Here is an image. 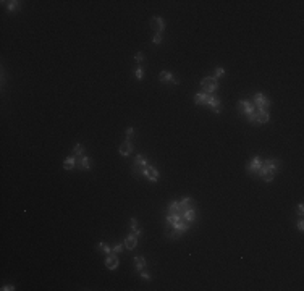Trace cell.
<instances>
[{"label": "cell", "instance_id": "6da1fadb", "mask_svg": "<svg viewBox=\"0 0 304 291\" xmlns=\"http://www.w3.org/2000/svg\"><path fill=\"white\" fill-rule=\"evenodd\" d=\"M238 110L240 113H244V115H248L249 121H256V107H254V104L248 102V100H240L238 102Z\"/></svg>", "mask_w": 304, "mask_h": 291}, {"label": "cell", "instance_id": "7a4b0ae2", "mask_svg": "<svg viewBox=\"0 0 304 291\" xmlns=\"http://www.w3.org/2000/svg\"><path fill=\"white\" fill-rule=\"evenodd\" d=\"M201 86H202L205 94H212L213 91L218 89V81H217V78H204L201 81Z\"/></svg>", "mask_w": 304, "mask_h": 291}, {"label": "cell", "instance_id": "3957f363", "mask_svg": "<svg viewBox=\"0 0 304 291\" xmlns=\"http://www.w3.org/2000/svg\"><path fill=\"white\" fill-rule=\"evenodd\" d=\"M269 105H270V100L267 99V97H264L260 92L254 94V107H256L257 112L265 110V107H269Z\"/></svg>", "mask_w": 304, "mask_h": 291}, {"label": "cell", "instance_id": "277c9868", "mask_svg": "<svg viewBox=\"0 0 304 291\" xmlns=\"http://www.w3.org/2000/svg\"><path fill=\"white\" fill-rule=\"evenodd\" d=\"M143 175H144L146 178H149L151 181H157V180H159V172H157V168L149 167V165L144 168V173H143Z\"/></svg>", "mask_w": 304, "mask_h": 291}, {"label": "cell", "instance_id": "5b68a950", "mask_svg": "<svg viewBox=\"0 0 304 291\" xmlns=\"http://www.w3.org/2000/svg\"><path fill=\"white\" fill-rule=\"evenodd\" d=\"M205 104H207L213 112L220 113V100L217 99V97H213V95H207V99H205Z\"/></svg>", "mask_w": 304, "mask_h": 291}, {"label": "cell", "instance_id": "8992f818", "mask_svg": "<svg viewBox=\"0 0 304 291\" xmlns=\"http://www.w3.org/2000/svg\"><path fill=\"white\" fill-rule=\"evenodd\" d=\"M105 265H107V269H110V270H113V269H117L118 267V257H117V254H109V257H107V261H105Z\"/></svg>", "mask_w": 304, "mask_h": 291}, {"label": "cell", "instance_id": "52a82bcc", "mask_svg": "<svg viewBox=\"0 0 304 291\" xmlns=\"http://www.w3.org/2000/svg\"><path fill=\"white\" fill-rule=\"evenodd\" d=\"M260 160H259V157H254L252 159V162H251V164L248 165V172L249 173H257L259 172V168H260Z\"/></svg>", "mask_w": 304, "mask_h": 291}, {"label": "cell", "instance_id": "ba28073f", "mask_svg": "<svg viewBox=\"0 0 304 291\" xmlns=\"http://www.w3.org/2000/svg\"><path fill=\"white\" fill-rule=\"evenodd\" d=\"M152 29H155L157 32H162V29L165 28V23H163V20L162 18H159V16H155V18L152 20Z\"/></svg>", "mask_w": 304, "mask_h": 291}, {"label": "cell", "instance_id": "9c48e42d", "mask_svg": "<svg viewBox=\"0 0 304 291\" xmlns=\"http://www.w3.org/2000/svg\"><path fill=\"white\" fill-rule=\"evenodd\" d=\"M191 206H193V199H191V197H185L181 202H178V210L183 214L185 210H186V209H189Z\"/></svg>", "mask_w": 304, "mask_h": 291}, {"label": "cell", "instance_id": "30bf717a", "mask_svg": "<svg viewBox=\"0 0 304 291\" xmlns=\"http://www.w3.org/2000/svg\"><path fill=\"white\" fill-rule=\"evenodd\" d=\"M181 217L185 218L186 222H189V223H193L194 222V218H196V212H194V209L193 207H189V209H186L185 212L181 214Z\"/></svg>", "mask_w": 304, "mask_h": 291}, {"label": "cell", "instance_id": "8fae6325", "mask_svg": "<svg viewBox=\"0 0 304 291\" xmlns=\"http://www.w3.org/2000/svg\"><path fill=\"white\" fill-rule=\"evenodd\" d=\"M136 244H138V238L134 236V234H128L126 239H125V246H126V249H134Z\"/></svg>", "mask_w": 304, "mask_h": 291}, {"label": "cell", "instance_id": "7c38bea8", "mask_svg": "<svg viewBox=\"0 0 304 291\" xmlns=\"http://www.w3.org/2000/svg\"><path fill=\"white\" fill-rule=\"evenodd\" d=\"M131 150H133V146H131L129 141H125L120 146V154H121V155H129Z\"/></svg>", "mask_w": 304, "mask_h": 291}, {"label": "cell", "instance_id": "4fadbf2b", "mask_svg": "<svg viewBox=\"0 0 304 291\" xmlns=\"http://www.w3.org/2000/svg\"><path fill=\"white\" fill-rule=\"evenodd\" d=\"M269 120H270L269 112L262 110V112H257V113H256V121H259V123H267Z\"/></svg>", "mask_w": 304, "mask_h": 291}, {"label": "cell", "instance_id": "5bb4252c", "mask_svg": "<svg viewBox=\"0 0 304 291\" xmlns=\"http://www.w3.org/2000/svg\"><path fill=\"white\" fill-rule=\"evenodd\" d=\"M269 170H272V172L275 173V170L278 168V167H280V162H278V160H275V159H269V160H265V164H264Z\"/></svg>", "mask_w": 304, "mask_h": 291}, {"label": "cell", "instance_id": "9a60e30c", "mask_svg": "<svg viewBox=\"0 0 304 291\" xmlns=\"http://www.w3.org/2000/svg\"><path fill=\"white\" fill-rule=\"evenodd\" d=\"M75 165H76V159L75 157H68L67 160H65V164H63V168L65 170H71Z\"/></svg>", "mask_w": 304, "mask_h": 291}, {"label": "cell", "instance_id": "2e32d148", "mask_svg": "<svg viewBox=\"0 0 304 291\" xmlns=\"http://www.w3.org/2000/svg\"><path fill=\"white\" fill-rule=\"evenodd\" d=\"M78 167H81V168H89L91 167V164H89V157H84V155H81V159H79V162L76 164Z\"/></svg>", "mask_w": 304, "mask_h": 291}, {"label": "cell", "instance_id": "e0dca14e", "mask_svg": "<svg viewBox=\"0 0 304 291\" xmlns=\"http://www.w3.org/2000/svg\"><path fill=\"white\" fill-rule=\"evenodd\" d=\"M207 95H209V94L198 92V94L194 95V102H196V104H204V102H205V99H207Z\"/></svg>", "mask_w": 304, "mask_h": 291}, {"label": "cell", "instance_id": "ac0fdd59", "mask_svg": "<svg viewBox=\"0 0 304 291\" xmlns=\"http://www.w3.org/2000/svg\"><path fill=\"white\" fill-rule=\"evenodd\" d=\"M171 73H167V71H162L160 75H159V79L162 81V83H168V81H171Z\"/></svg>", "mask_w": 304, "mask_h": 291}, {"label": "cell", "instance_id": "d6986e66", "mask_svg": "<svg viewBox=\"0 0 304 291\" xmlns=\"http://www.w3.org/2000/svg\"><path fill=\"white\" fill-rule=\"evenodd\" d=\"M134 262H136V269H138V270H143L144 267H146L144 257H134Z\"/></svg>", "mask_w": 304, "mask_h": 291}, {"label": "cell", "instance_id": "ffe728a7", "mask_svg": "<svg viewBox=\"0 0 304 291\" xmlns=\"http://www.w3.org/2000/svg\"><path fill=\"white\" fill-rule=\"evenodd\" d=\"M97 247H99V249L102 251V252H105L107 256H109V254H112V252H113V251H112V247H110V246H107V244H104V242H101V244H99V246H97Z\"/></svg>", "mask_w": 304, "mask_h": 291}, {"label": "cell", "instance_id": "44dd1931", "mask_svg": "<svg viewBox=\"0 0 304 291\" xmlns=\"http://www.w3.org/2000/svg\"><path fill=\"white\" fill-rule=\"evenodd\" d=\"M168 210H170V214H178V202H171Z\"/></svg>", "mask_w": 304, "mask_h": 291}, {"label": "cell", "instance_id": "7402d4cb", "mask_svg": "<svg viewBox=\"0 0 304 291\" xmlns=\"http://www.w3.org/2000/svg\"><path fill=\"white\" fill-rule=\"evenodd\" d=\"M75 155H83V146H81V144H76L75 146Z\"/></svg>", "mask_w": 304, "mask_h": 291}, {"label": "cell", "instance_id": "603a6c76", "mask_svg": "<svg viewBox=\"0 0 304 291\" xmlns=\"http://www.w3.org/2000/svg\"><path fill=\"white\" fill-rule=\"evenodd\" d=\"M18 5H20V2H10V3H8V10L13 12V10H16V8H18Z\"/></svg>", "mask_w": 304, "mask_h": 291}, {"label": "cell", "instance_id": "cb8c5ba5", "mask_svg": "<svg viewBox=\"0 0 304 291\" xmlns=\"http://www.w3.org/2000/svg\"><path fill=\"white\" fill-rule=\"evenodd\" d=\"M223 75H225V70L218 67V68L215 70V78H222V76H223Z\"/></svg>", "mask_w": 304, "mask_h": 291}, {"label": "cell", "instance_id": "d4e9b609", "mask_svg": "<svg viewBox=\"0 0 304 291\" xmlns=\"http://www.w3.org/2000/svg\"><path fill=\"white\" fill-rule=\"evenodd\" d=\"M160 42H162V32H157L154 36V44H160Z\"/></svg>", "mask_w": 304, "mask_h": 291}, {"label": "cell", "instance_id": "484cf974", "mask_svg": "<svg viewBox=\"0 0 304 291\" xmlns=\"http://www.w3.org/2000/svg\"><path fill=\"white\" fill-rule=\"evenodd\" d=\"M133 133H134V129H133V128H128V129H126V141H129V139H131Z\"/></svg>", "mask_w": 304, "mask_h": 291}, {"label": "cell", "instance_id": "4316f807", "mask_svg": "<svg viewBox=\"0 0 304 291\" xmlns=\"http://www.w3.org/2000/svg\"><path fill=\"white\" fill-rule=\"evenodd\" d=\"M123 246H125V244H117V246L113 247V252H115V254H117V252H121V251H123Z\"/></svg>", "mask_w": 304, "mask_h": 291}, {"label": "cell", "instance_id": "83f0119b", "mask_svg": "<svg viewBox=\"0 0 304 291\" xmlns=\"http://www.w3.org/2000/svg\"><path fill=\"white\" fill-rule=\"evenodd\" d=\"M136 78H138V79H141V78H143V68H141V67H139V68L136 70Z\"/></svg>", "mask_w": 304, "mask_h": 291}, {"label": "cell", "instance_id": "f1b7e54d", "mask_svg": "<svg viewBox=\"0 0 304 291\" xmlns=\"http://www.w3.org/2000/svg\"><path fill=\"white\" fill-rule=\"evenodd\" d=\"M134 58H136V62H143V58H144V55H143L141 52H138V53H136V57H134Z\"/></svg>", "mask_w": 304, "mask_h": 291}, {"label": "cell", "instance_id": "f546056e", "mask_svg": "<svg viewBox=\"0 0 304 291\" xmlns=\"http://www.w3.org/2000/svg\"><path fill=\"white\" fill-rule=\"evenodd\" d=\"M141 277H143L144 280H151V275L147 273V272H143V273H141Z\"/></svg>", "mask_w": 304, "mask_h": 291}, {"label": "cell", "instance_id": "4dcf8cb0", "mask_svg": "<svg viewBox=\"0 0 304 291\" xmlns=\"http://www.w3.org/2000/svg\"><path fill=\"white\" fill-rule=\"evenodd\" d=\"M298 228H299V231H302V230H304V222H302V220H299V222H298Z\"/></svg>", "mask_w": 304, "mask_h": 291}, {"label": "cell", "instance_id": "1f68e13d", "mask_svg": "<svg viewBox=\"0 0 304 291\" xmlns=\"http://www.w3.org/2000/svg\"><path fill=\"white\" fill-rule=\"evenodd\" d=\"M302 209H304V206L299 204V206H298V214H299V215H302Z\"/></svg>", "mask_w": 304, "mask_h": 291}, {"label": "cell", "instance_id": "d6a6232c", "mask_svg": "<svg viewBox=\"0 0 304 291\" xmlns=\"http://www.w3.org/2000/svg\"><path fill=\"white\" fill-rule=\"evenodd\" d=\"M2 289H5V291H8V289H10V291H12V289H15V288H13V286H3Z\"/></svg>", "mask_w": 304, "mask_h": 291}, {"label": "cell", "instance_id": "836d02e7", "mask_svg": "<svg viewBox=\"0 0 304 291\" xmlns=\"http://www.w3.org/2000/svg\"><path fill=\"white\" fill-rule=\"evenodd\" d=\"M171 83H173V84H178V83H180V81H178L176 78H171Z\"/></svg>", "mask_w": 304, "mask_h": 291}]
</instances>
